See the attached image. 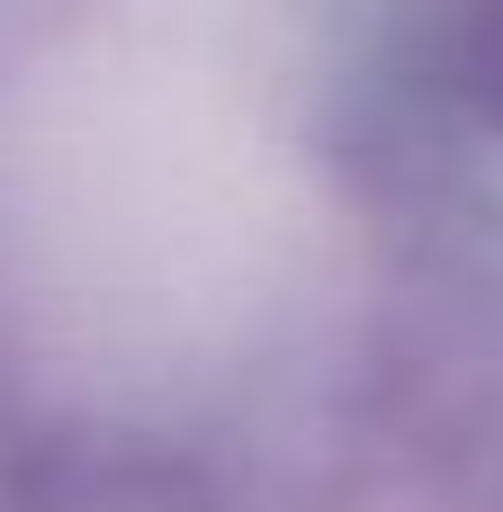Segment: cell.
Segmentation results:
<instances>
[{
	"mask_svg": "<svg viewBox=\"0 0 503 512\" xmlns=\"http://www.w3.org/2000/svg\"><path fill=\"white\" fill-rule=\"evenodd\" d=\"M486 72H495V90H503V0H486Z\"/></svg>",
	"mask_w": 503,
	"mask_h": 512,
	"instance_id": "6da1fadb",
	"label": "cell"
}]
</instances>
